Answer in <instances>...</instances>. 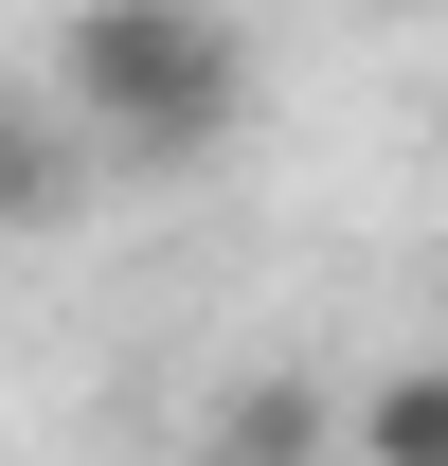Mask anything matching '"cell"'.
Here are the masks:
<instances>
[{
	"instance_id": "1",
	"label": "cell",
	"mask_w": 448,
	"mask_h": 466,
	"mask_svg": "<svg viewBox=\"0 0 448 466\" xmlns=\"http://www.w3.org/2000/svg\"><path fill=\"white\" fill-rule=\"evenodd\" d=\"M55 108L90 126V162L198 179L251 126V36H233L216 0H72L55 18Z\"/></svg>"
},
{
	"instance_id": "2",
	"label": "cell",
	"mask_w": 448,
	"mask_h": 466,
	"mask_svg": "<svg viewBox=\"0 0 448 466\" xmlns=\"http://www.w3.org/2000/svg\"><path fill=\"white\" fill-rule=\"evenodd\" d=\"M72 198H90V126L36 108V90H0V233H55Z\"/></svg>"
},
{
	"instance_id": "3",
	"label": "cell",
	"mask_w": 448,
	"mask_h": 466,
	"mask_svg": "<svg viewBox=\"0 0 448 466\" xmlns=\"http://www.w3.org/2000/svg\"><path fill=\"white\" fill-rule=\"evenodd\" d=\"M323 449H341V412L305 395V377H251V395L198 431V466H323Z\"/></svg>"
},
{
	"instance_id": "4",
	"label": "cell",
	"mask_w": 448,
	"mask_h": 466,
	"mask_svg": "<svg viewBox=\"0 0 448 466\" xmlns=\"http://www.w3.org/2000/svg\"><path fill=\"white\" fill-rule=\"evenodd\" d=\"M341 466H448V359H412L341 412Z\"/></svg>"
},
{
	"instance_id": "5",
	"label": "cell",
	"mask_w": 448,
	"mask_h": 466,
	"mask_svg": "<svg viewBox=\"0 0 448 466\" xmlns=\"http://www.w3.org/2000/svg\"><path fill=\"white\" fill-rule=\"evenodd\" d=\"M377 18H431V0H377Z\"/></svg>"
}]
</instances>
